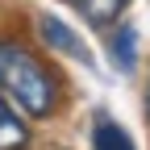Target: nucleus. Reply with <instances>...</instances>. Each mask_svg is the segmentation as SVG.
Segmentation results:
<instances>
[{
  "instance_id": "nucleus-1",
  "label": "nucleus",
  "mask_w": 150,
  "mask_h": 150,
  "mask_svg": "<svg viewBox=\"0 0 150 150\" xmlns=\"http://www.w3.org/2000/svg\"><path fill=\"white\" fill-rule=\"evenodd\" d=\"M0 88L21 104L29 117H50L59 108V75H54L38 50H29L21 38H0Z\"/></svg>"
},
{
  "instance_id": "nucleus-2",
  "label": "nucleus",
  "mask_w": 150,
  "mask_h": 150,
  "mask_svg": "<svg viewBox=\"0 0 150 150\" xmlns=\"http://www.w3.org/2000/svg\"><path fill=\"white\" fill-rule=\"evenodd\" d=\"M38 38H42V42H46V50H54V54L88 59V46L79 42V33H75L67 21H59V17H38Z\"/></svg>"
},
{
  "instance_id": "nucleus-3",
  "label": "nucleus",
  "mask_w": 150,
  "mask_h": 150,
  "mask_svg": "<svg viewBox=\"0 0 150 150\" xmlns=\"http://www.w3.org/2000/svg\"><path fill=\"white\" fill-rule=\"evenodd\" d=\"M29 146V125L17 117V108L0 96V150H25Z\"/></svg>"
},
{
  "instance_id": "nucleus-4",
  "label": "nucleus",
  "mask_w": 150,
  "mask_h": 150,
  "mask_svg": "<svg viewBox=\"0 0 150 150\" xmlns=\"http://www.w3.org/2000/svg\"><path fill=\"white\" fill-rule=\"evenodd\" d=\"M92 150H134V142H129V134L121 125L96 121V129H92Z\"/></svg>"
},
{
  "instance_id": "nucleus-5",
  "label": "nucleus",
  "mask_w": 150,
  "mask_h": 150,
  "mask_svg": "<svg viewBox=\"0 0 150 150\" xmlns=\"http://www.w3.org/2000/svg\"><path fill=\"white\" fill-rule=\"evenodd\" d=\"M75 8H79L92 25H108V21H117L121 8H125V0H71Z\"/></svg>"
},
{
  "instance_id": "nucleus-6",
  "label": "nucleus",
  "mask_w": 150,
  "mask_h": 150,
  "mask_svg": "<svg viewBox=\"0 0 150 150\" xmlns=\"http://www.w3.org/2000/svg\"><path fill=\"white\" fill-rule=\"evenodd\" d=\"M112 54H117V67H121V71H134V63H138V33H134V25H121V29H117V38H112Z\"/></svg>"
},
{
  "instance_id": "nucleus-7",
  "label": "nucleus",
  "mask_w": 150,
  "mask_h": 150,
  "mask_svg": "<svg viewBox=\"0 0 150 150\" xmlns=\"http://www.w3.org/2000/svg\"><path fill=\"white\" fill-rule=\"evenodd\" d=\"M146 112H150V79H146Z\"/></svg>"
}]
</instances>
